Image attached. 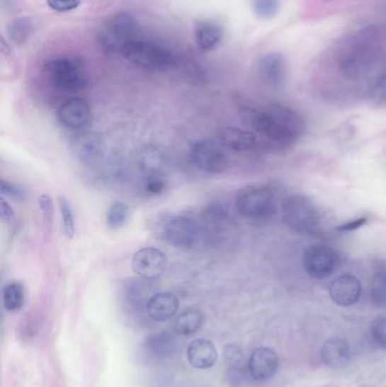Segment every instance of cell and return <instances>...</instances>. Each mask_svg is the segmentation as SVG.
<instances>
[{"label":"cell","mask_w":386,"mask_h":387,"mask_svg":"<svg viewBox=\"0 0 386 387\" xmlns=\"http://www.w3.org/2000/svg\"><path fill=\"white\" fill-rule=\"evenodd\" d=\"M240 116L263 137L276 144L290 145L304 134V120L296 111L280 105L253 108L243 105Z\"/></svg>","instance_id":"cell-1"},{"label":"cell","mask_w":386,"mask_h":387,"mask_svg":"<svg viewBox=\"0 0 386 387\" xmlns=\"http://www.w3.org/2000/svg\"><path fill=\"white\" fill-rule=\"evenodd\" d=\"M120 54L132 65L149 71H166L175 67V54L170 49L157 43L132 40L124 45Z\"/></svg>","instance_id":"cell-2"},{"label":"cell","mask_w":386,"mask_h":387,"mask_svg":"<svg viewBox=\"0 0 386 387\" xmlns=\"http://www.w3.org/2000/svg\"><path fill=\"white\" fill-rule=\"evenodd\" d=\"M43 73L52 88L60 92H79L88 85V73L82 60L74 57H59L43 66Z\"/></svg>","instance_id":"cell-3"},{"label":"cell","mask_w":386,"mask_h":387,"mask_svg":"<svg viewBox=\"0 0 386 387\" xmlns=\"http://www.w3.org/2000/svg\"><path fill=\"white\" fill-rule=\"evenodd\" d=\"M138 22L128 11H119L107 21L98 33L100 48L107 54H120L126 43L135 40Z\"/></svg>","instance_id":"cell-4"},{"label":"cell","mask_w":386,"mask_h":387,"mask_svg":"<svg viewBox=\"0 0 386 387\" xmlns=\"http://www.w3.org/2000/svg\"><path fill=\"white\" fill-rule=\"evenodd\" d=\"M283 219L293 231L312 235L317 231L321 222L319 209L307 196L293 194L283 203Z\"/></svg>","instance_id":"cell-5"},{"label":"cell","mask_w":386,"mask_h":387,"mask_svg":"<svg viewBox=\"0 0 386 387\" xmlns=\"http://www.w3.org/2000/svg\"><path fill=\"white\" fill-rule=\"evenodd\" d=\"M234 204L244 218L262 220L273 211V192L265 185H249L238 190Z\"/></svg>","instance_id":"cell-6"},{"label":"cell","mask_w":386,"mask_h":387,"mask_svg":"<svg viewBox=\"0 0 386 387\" xmlns=\"http://www.w3.org/2000/svg\"><path fill=\"white\" fill-rule=\"evenodd\" d=\"M217 141L204 139L193 144L191 149V161L202 173L208 175H220L228 168V156Z\"/></svg>","instance_id":"cell-7"},{"label":"cell","mask_w":386,"mask_h":387,"mask_svg":"<svg viewBox=\"0 0 386 387\" xmlns=\"http://www.w3.org/2000/svg\"><path fill=\"white\" fill-rule=\"evenodd\" d=\"M162 235L166 243L179 249H191L198 243L200 226L187 215H176L164 224Z\"/></svg>","instance_id":"cell-8"},{"label":"cell","mask_w":386,"mask_h":387,"mask_svg":"<svg viewBox=\"0 0 386 387\" xmlns=\"http://www.w3.org/2000/svg\"><path fill=\"white\" fill-rule=\"evenodd\" d=\"M305 271L313 279L322 280L332 275L339 265V256L332 247L314 243L302 255Z\"/></svg>","instance_id":"cell-9"},{"label":"cell","mask_w":386,"mask_h":387,"mask_svg":"<svg viewBox=\"0 0 386 387\" xmlns=\"http://www.w3.org/2000/svg\"><path fill=\"white\" fill-rule=\"evenodd\" d=\"M71 150L74 156L86 167H99L105 161V141L94 132H84L74 136L71 139Z\"/></svg>","instance_id":"cell-10"},{"label":"cell","mask_w":386,"mask_h":387,"mask_svg":"<svg viewBox=\"0 0 386 387\" xmlns=\"http://www.w3.org/2000/svg\"><path fill=\"white\" fill-rule=\"evenodd\" d=\"M166 255L155 247H144L132 256V271L144 280H157L162 277L166 272Z\"/></svg>","instance_id":"cell-11"},{"label":"cell","mask_w":386,"mask_h":387,"mask_svg":"<svg viewBox=\"0 0 386 387\" xmlns=\"http://www.w3.org/2000/svg\"><path fill=\"white\" fill-rule=\"evenodd\" d=\"M279 356L273 349L261 347L255 349L247 362V373L254 382L270 381L279 369Z\"/></svg>","instance_id":"cell-12"},{"label":"cell","mask_w":386,"mask_h":387,"mask_svg":"<svg viewBox=\"0 0 386 387\" xmlns=\"http://www.w3.org/2000/svg\"><path fill=\"white\" fill-rule=\"evenodd\" d=\"M257 75L270 88H280L285 83L287 75L285 57L279 52L265 54L257 62Z\"/></svg>","instance_id":"cell-13"},{"label":"cell","mask_w":386,"mask_h":387,"mask_svg":"<svg viewBox=\"0 0 386 387\" xmlns=\"http://www.w3.org/2000/svg\"><path fill=\"white\" fill-rule=\"evenodd\" d=\"M361 281L351 275H344L336 277L331 283L329 294L333 303L341 307L355 305L361 299Z\"/></svg>","instance_id":"cell-14"},{"label":"cell","mask_w":386,"mask_h":387,"mask_svg":"<svg viewBox=\"0 0 386 387\" xmlns=\"http://www.w3.org/2000/svg\"><path fill=\"white\" fill-rule=\"evenodd\" d=\"M58 118L69 129H82L90 122V105L82 98H71L60 105Z\"/></svg>","instance_id":"cell-15"},{"label":"cell","mask_w":386,"mask_h":387,"mask_svg":"<svg viewBox=\"0 0 386 387\" xmlns=\"http://www.w3.org/2000/svg\"><path fill=\"white\" fill-rule=\"evenodd\" d=\"M179 299L172 292H158L149 297L147 303V313L155 322H166L177 314Z\"/></svg>","instance_id":"cell-16"},{"label":"cell","mask_w":386,"mask_h":387,"mask_svg":"<svg viewBox=\"0 0 386 387\" xmlns=\"http://www.w3.org/2000/svg\"><path fill=\"white\" fill-rule=\"evenodd\" d=\"M351 349L349 343L344 339L327 340L321 348V359L331 369H341L349 364Z\"/></svg>","instance_id":"cell-17"},{"label":"cell","mask_w":386,"mask_h":387,"mask_svg":"<svg viewBox=\"0 0 386 387\" xmlns=\"http://www.w3.org/2000/svg\"><path fill=\"white\" fill-rule=\"evenodd\" d=\"M189 365L196 369H209L217 362V350L215 343L206 339L193 341L187 348Z\"/></svg>","instance_id":"cell-18"},{"label":"cell","mask_w":386,"mask_h":387,"mask_svg":"<svg viewBox=\"0 0 386 387\" xmlns=\"http://www.w3.org/2000/svg\"><path fill=\"white\" fill-rule=\"evenodd\" d=\"M217 141L229 150L236 152H246L256 146V136L249 130L236 127H226L219 129L217 134Z\"/></svg>","instance_id":"cell-19"},{"label":"cell","mask_w":386,"mask_h":387,"mask_svg":"<svg viewBox=\"0 0 386 387\" xmlns=\"http://www.w3.org/2000/svg\"><path fill=\"white\" fill-rule=\"evenodd\" d=\"M225 30L213 21H198L195 24V41L203 51H213L221 45Z\"/></svg>","instance_id":"cell-20"},{"label":"cell","mask_w":386,"mask_h":387,"mask_svg":"<svg viewBox=\"0 0 386 387\" xmlns=\"http://www.w3.org/2000/svg\"><path fill=\"white\" fill-rule=\"evenodd\" d=\"M135 161L138 169L145 175L164 173L166 168L164 153L154 145H145L140 149L136 153Z\"/></svg>","instance_id":"cell-21"},{"label":"cell","mask_w":386,"mask_h":387,"mask_svg":"<svg viewBox=\"0 0 386 387\" xmlns=\"http://www.w3.org/2000/svg\"><path fill=\"white\" fill-rule=\"evenodd\" d=\"M204 315L200 309L188 308L183 311L174 323V330L181 337H192L202 328Z\"/></svg>","instance_id":"cell-22"},{"label":"cell","mask_w":386,"mask_h":387,"mask_svg":"<svg viewBox=\"0 0 386 387\" xmlns=\"http://www.w3.org/2000/svg\"><path fill=\"white\" fill-rule=\"evenodd\" d=\"M34 28L35 26L30 17H18L7 25V34L14 45H23L32 37Z\"/></svg>","instance_id":"cell-23"},{"label":"cell","mask_w":386,"mask_h":387,"mask_svg":"<svg viewBox=\"0 0 386 387\" xmlns=\"http://www.w3.org/2000/svg\"><path fill=\"white\" fill-rule=\"evenodd\" d=\"M370 303L375 308H386V266L373 273L370 283Z\"/></svg>","instance_id":"cell-24"},{"label":"cell","mask_w":386,"mask_h":387,"mask_svg":"<svg viewBox=\"0 0 386 387\" xmlns=\"http://www.w3.org/2000/svg\"><path fill=\"white\" fill-rule=\"evenodd\" d=\"M25 301L24 286L18 281L7 283L3 290V303L6 311H17L22 308Z\"/></svg>","instance_id":"cell-25"},{"label":"cell","mask_w":386,"mask_h":387,"mask_svg":"<svg viewBox=\"0 0 386 387\" xmlns=\"http://www.w3.org/2000/svg\"><path fill=\"white\" fill-rule=\"evenodd\" d=\"M130 219V207L124 202H113L106 215L107 226L113 230L122 229Z\"/></svg>","instance_id":"cell-26"},{"label":"cell","mask_w":386,"mask_h":387,"mask_svg":"<svg viewBox=\"0 0 386 387\" xmlns=\"http://www.w3.org/2000/svg\"><path fill=\"white\" fill-rule=\"evenodd\" d=\"M58 205H59L60 216H62V230L68 239H73L76 232V221L74 215L73 209L67 198L64 196L58 197Z\"/></svg>","instance_id":"cell-27"},{"label":"cell","mask_w":386,"mask_h":387,"mask_svg":"<svg viewBox=\"0 0 386 387\" xmlns=\"http://www.w3.org/2000/svg\"><path fill=\"white\" fill-rule=\"evenodd\" d=\"M251 6L257 17L271 20L279 13L280 0H253Z\"/></svg>","instance_id":"cell-28"},{"label":"cell","mask_w":386,"mask_h":387,"mask_svg":"<svg viewBox=\"0 0 386 387\" xmlns=\"http://www.w3.org/2000/svg\"><path fill=\"white\" fill-rule=\"evenodd\" d=\"M225 359L228 364L229 369L237 375L244 373V354L243 351L237 345H228L225 349Z\"/></svg>","instance_id":"cell-29"},{"label":"cell","mask_w":386,"mask_h":387,"mask_svg":"<svg viewBox=\"0 0 386 387\" xmlns=\"http://www.w3.org/2000/svg\"><path fill=\"white\" fill-rule=\"evenodd\" d=\"M166 183L164 173H154V175H145L144 177V190L149 195H162L166 192Z\"/></svg>","instance_id":"cell-30"},{"label":"cell","mask_w":386,"mask_h":387,"mask_svg":"<svg viewBox=\"0 0 386 387\" xmlns=\"http://www.w3.org/2000/svg\"><path fill=\"white\" fill-rule=\"evenodd\" d=\"M39 207L42 213L43 224H45V230L47 232V237H49L52 228V222H54L55 209L54 201L50 196L47 194L39 197Z\"/></svg>","instance_id":"cell-31"},{"label":"cell","mask_w":386,"mask_h":387,"mask_svg":"<svg viewBox=\"0 0 386 387\" xmlns=\"http://www.w3.org/2000/svg\"><path fill=\"white\" fill-rule=\"evenodd\" d=\"M370 333H372L374 342L380 348L386 350V317H378L373 320Z\"/></svg>","instance_id":"cell-32"},{"label":"cell","mask_w":386,"mask_h":387,"mask_svg":"<svg viewBox=\"0 0 386 387\" xmlns=\"http://www.w3.org/2000/svg\"><path fill=\"white\" fill-rule=\"evenodd\" d=\"M0 192L6 197L11 198L14 201L23 202L26 200V192L22 187L9 183V181L1 179L0 181Z\"/></svg>","instance_id":"cell-33"},{"label":"cell","mask_w":386,"mask_h":387,"mask_svg":"<svg viewBox=\"0 0 386 387\" xmlns=\"http://www.w3.org/2000/svg\"><path fill=\"white\" fill-rule=\"evenodd\" d=\"M47 5L52 11L66 13L76 9L81 5V0H47Z\"/></svg>","instance_id":"cell-34"},{"label":"cell","mask_w":386,"mask_h":387,"mask_svg":"<svg viewBox=\"0 0 386 387\" xmlns=\"http://www.w3.org/2000/svg\"><path fill=\"white\" fill-rule=\"evenodd\" d=\"M0 218L4 222H11L15 218L14 209L4 197L0 198Z\"/></svg>","instance_id":"cell-35"},{"label":"cell","mask_w":386,"mask_h":387,"mask_svg":"<svg viewBox=\"0 0 386 387\" xmlns=\"http://www.w3.org/2000/svg\"><path fill=\"white\" fill-rule=\"evenodd\" d=\"M367 224V219L358 218L355 220H350L346 224H341L336 228V230L340 232H351L358 230L361 226H365Z\"/></svg>","instance_id":"cell-36"}]
</instances>
